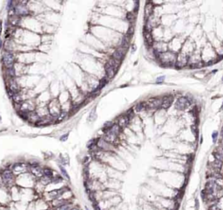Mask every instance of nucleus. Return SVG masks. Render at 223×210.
Here are the masks:
<instances>
[{
  "instance_id": "21",
  "label": "nucleus",
  "mask_w": 223,
  "mask_h": 210,
  "mask_svg": "<svg viewBox=\"0 0 223 210\" xmlns=\"http://www.w3.org/2000/svg\"><path fill=\"white\" fill-rule=\"evenodd\" d=\"M59 169H60V171H61L62 175H63L64 177H65L67 180H70V177H69V175H68V174H67L66 170L65 169V168H64L63 166H59Z\"/></svg>"
},
{
  "instance_id": "5",
  "label": "nucleus",
  "mask_w": 223,
  "mask_h": 210,
  "mask_svg": "<svg viewBox=\"0 0 223 210\" xmlns=\"http://www.w3.org/2000/svg\"><path fill=\"white\" fill-rule=\"evenodd\" d=\"M2 181L6 186H11L14 183V175L11 170L5 169L1 173Z\"/></svg>"
},
{
  "instance_id": "18",
  "label": "nucleus",
  "mask_w": 223,
  "mask_h": 210,
  "mask_svg": "<svg viewBox=\"0 0 223 210\" xmlns=\"http://www.w3.org/2000/svg\"><path fill=\"white\" fill-rule=\"evenodd\" d=\"M43 173H44L43 176H46V177H49V178L53 177V172L51 169H48V168L43 169Z\"/></svg>"
},
{
  "instance_id": "25",
  "label": "nucleus",
  "mask_w": 223,
  "mask_h": 210,
  "mask_svg": "<svg viewBox=\"0 0 223 210\" xmlns=\"http://www.w3.org/2000/svg\"><path fill=\"white\" fill-rule=\"evenodd\" d=\"M165 76H159V77H157V79H156V84H162L164 81H165Z\"/></svg>"
},
{
  "instance_id": "7",
  "label": "nucleus",
  "mask_w": 223,
  "mask_h": 210,
  "mask_svg": "<svg viewBox=\"0 0 223 210\" xmlns=\"http://www.w3.org/2000/svg\"><path fill=\"white\" fill-rule=\"evenodd\" d=\"M2 61H3L4 65L7 69L12 68L13 64H14V56H13V54L10 53V52H5V53H4V55H3Z\"/></svg>"
},
{
  "instance_id": "30",
  "label": "nucleus",
  "mask_w": 223,
  "mask_h": 210,
  "mask_svg": "<svg viewBox=\"0 0 223 210\" xmlns=\"http://www.w3.org/2000/svg\"><path fill=\"white\" fill-rule=\"evenodd\" d=\"M2 46V42H1V40H0V47Z\"/></svg>"
},
{
  "instance_id": "26",
  "label": "nucleus",
  "mask_w": 223,
  "mask_h": 210,
  "mask_svg": "<svg viewBox=\"0 0 223 210\" xmlns=\"http://www.w3.org/2000/svg\"><path fill=\"white\" fill-rule=\"evenodd\" d=\"M65 116H66V113H65V112H63V113L59 114V118H58V121H59V122H60V121L64 120V119L65 118Z\"/></svg>"
},
{
  "instance_id": "12",
  "label": "nucleus",
  "mask_w": 223,
  "mask_h": 210,
  "mask_svg": "<svg viewBox=\"0 0 223 210\" xmlns=\"http://www.w3.org/2000/svg\"><path fill=\"white\" fill-rule=\"evenodd\" d=\"M27 169H28L27 165H26L24 163H16L13 165V168H12L13 172H15V173L24 172L27 170Z\"/></svg>"
},
{
  "instance_id": "27",
  "label": "nucleus",
  "mask_w": 223,
  "mask_h": 210,
  "mask_svg": "<svg viewBox=\"0 0 223 210\" xmlns=\"http://www.w3.org/2000/svg\"><path fill=\"white\" fill-rule=\"evenodd\" d=\"M67 137H68V134L64 135V136H62V137L60 138V140H61V141H65V140L67 139Z\"/></svg>"
},
{
  "instance_id": "20",
  "label": "nucleus",
  "mask_w": 223,
  "mask_h": 210,
  "mask_svg": "<svg viewBox=\"0 0 223 210\" xmlns=\"http://www.w3.org/2000/svg\"><path fill=\"white\" fill-rule=\"evenodd\" d=\"M127 20H128L130 23H133V22L135 20V15H134V13H133V12H129V13H127Z\"/></svg>"
},
{
  "instance_id": "22",
  "label": "nucleus",
  "mask_w": 223,
  "mask_h": 210,
  "mask_svg": "<svg viewBox=\"0 0 223 210\" xmlns=\"http://www.w3.org/2000/svg\"><path fill=\"white\" fill-rule=\"evenodd\" d=\"M207 210H221V209H220V207H219L218 203H216V204H214V205H212V206L207 207Z\"/></svg>"
},
{
  "instance_id": "16",
  "label": "nucleus",
  "mask_w": 223,
  "mask_h": 210,
  "mask_svg": "<svg viewBox=\"0 0 223 210\" xmlns=\"http://www.w3.org/2000/svg\"><path fill=\"white\" fill-rule=\"evenodd\" d=\"M27 120H29L30 122H38L39 120H40V117H39V116L36 113V112H34V111H30L29 113H28V119Z\"/></svg>"
},
{
  "instance_id": "11",
  "label": "nucleus",
  "mask_w": 223,
  "mask_h": 210,
  "mask_svg": "<svg viewBox=\"0 0 223 210\" xmlns=\"http://www.w3.org/2000/svg\"><path fill=\"white\" fill-rule=\"evenodd\" d=\"M30 170H31V172H32V174L34 175V176H36V177H39V178H41L43 175H44V173H43V169L42 168H40L38 165H32V166H31V168H30Z\"/></svg>"
},
{
  "instance_id": "23",
  "label": "nucleus",
  "mask_w": 223,
  "mask_h": 210,
  "mask_svg": "<svg viewBox=\"0 0 223 210\" xmlns=\"http://www.w3.org/2000/svg\"><path fill=\"white\" fill-rule=\"evenodd\" d=\"M92 206L93 210H102L101 207H100V203H98V201L92 202Z\"/></svg>"
},
{
  "instance_id": "19",
  "label": "nucleus",
  "mask_w": 223,
  "mask_h": 210,
  "mask_svg": "<svg viewBox=\"0 0 223 210\" xmlns=\"http://www.w3.org/2000/svg\"><path fill=\"white\" fill-rule=\"evenodd\" d=\"M72 207H72L71 203H68V204H65V205H64V206H61V207H59L55 208V210H71Z\"/></svg>"
},
{
  "instance_id": "9",
  "label": "nucleus",
  "mask_w": 223,
  "mask_h": 210,
  "mask_svg": "<svg viewBox=\"0 0 223 210\" xmlns=\"http://www.w3.org/2000/svg\"><path fill=\"white\" fill-rule=\"evenodd\" d=\"M130 121H131V119L129 118V116H128L127 114H124V115H122V116H120L119 117V119H118L116 124L122 129V128H126V127L129 124Z\"/></svg>"
},
{
  "instance_id": "14",
  "label": "nucleus",
  "mask_w": 223,
  "mask_h": 210,
  "mask_svg": "<svg viewBox=\"0 0 223 210\" xmlns=\"http://www.w3.org/2000/svg\"><path fill=\"white\" fill-rule=\"evenodd\" d=\"M70 203V201H68L67 200H64V199H55L53 200V206L54 208H57V207H59L61 206H64L65 204H68Z\"/></svg>"
},
{
  "instance_id": "24",
  "label": "nucleus",
  "mask_w": 223,
  "mask_h": 210,
  "mask_svg": "<svg viewBox=\"0 0 223 210\" xmlns=\"http://www.w3.org/2000/svg\"><path fill=\"white\" fill-rule=\"evenodd\" d=\"M212 139H213V142L215 143L216 141H217V139H218V132H217L216 130L214 131V132L212 133Z\"/></svg>"
},
{
  "instance_id": "1",
  "label": "nucleus",
  "mask_w": 223,
  "mask_h": 210,
  "mask_svg": "<svg viewBox=\"0 0 223 210\" xmlns=\"http://www.w3.org/2000/svg\"><path fill=\"white\" fill-rule=\"evenodd\" d=\"M176 58H177V54L174 53L173 51H169V50L157 56V59H159L161 64L165 66L175 65Z\"/></svg>"
},
{
  "instance_id": "29",
  "label": "nucleus",
  "mask_w": 223,
  "mask_h": 210,
  "mask_svg": "<svg viewBox=\"0 0 223 210\" xmlns=\"http://www.w3.org/2000/svg\"><path fill=\"white\" fill-rule=\"evenodd\" d=\"M71 210H80V209H79V207H73Z\"/></svg>"
},
{
  "instance_id": "3",
  "label": "nucleus",
  "mask_w": 223,
  "mask_h": 210,
  "mask_svg": "<svg viewBox=\"0 0 223 210\" xmlns=\"http://www.w3.org/2000/svg\"><path fill=\"white\" fill-rule=\"evenodd\" d=\"M145 103H146V110H155L160 108L161 98H158V97L150 98L149 100L146 101Z\"/></svg>"
},
{
  "instance_id": "28",
  "label": "nucleus",
  "mask_w": 223,
  "mask_h": 210,
  "mask_svg": "<svg viewBox=\"0 0 223 210\" xmlns=\"http://www.w3.org/2000/svg\"><path fill=\"white\" fill-rule=\"evenodd\" d=\"M1 31H2V22L0 21V34H1Z\"/></svg>"
},
{
  "instance_id": "2",
  "label": "nucleus",
  "mask_w": 223,
  "mask_h": 210,
  "mask_svg": "<svg viewBox=\"0 0 223 210\" xmlns=\"http://www.w3.org/2000/svg\"><path fill=\"white\" fill-rule=\"evenodd\" d=\"M119 66V63H118L117 61H115L113 58H111L108 62L106 63V66H105V71H106V77L107 79H113V78L115 76L118 69Z\"/></svg>"
},
{
  "instance_id": "6",
  "label": "nucleus",
  "mask_w": 223,
  "mask_h": 210,
  "mask_svg": "<svg viewBox=\"0 0 223 210\" xmlns=\"http://www.w3.org/2000/svg\"><path fill=\"white\" fill-rule=\"evenodd\" d=\"M127 50V49L122 48V47H119V48H117V49L113 53L112 58H113L115 61H117L118 63L120 64V62L124 59V58H125V56H126Z\"/></svg>"
},
{
  "instance_id": "13",
  "label": "nucleus",
  "mask_w": 223,
  "mask_h": 210,
  "mask_svg": "<svg viewBox=\"0 0 223 210\" xmlns=\"http://www.w3.org/2000/svg\"><path fill=\"white\" fill-rule=\"evenodd\" d=\"M66 188H64V189H57V190H53L52 192L49 193V195H50L53 200L55 199H59V197H60L65 191H66Z\"/></svg>"
},
{
  "instance_id": "4",
  "label": "nucleus",
  "mask_w": 223,
  "mask_h": 210,
  "mask_svg": "<svg viewBox=\"0 0 223 210\" xmlns=\"http://www.w3.org/2000/svg\"><path fill=\"white\" fill-rule=\"evenodd\" d=\"M191 103H192V101L188 97L182 96V97H180L179 99H177V101L175 102V107L179 110H185L190 106Z\"/></svg>"
},
{
  "instance_id": "17",
  "label": "nucleus",
  "mask_w": 223,
  "mask_h": 210,
  "mask_svg": "<svg viewBox=\"0 0 223 210\" xmlns=\"http://www.w3.org/2000/svg\"><path fill=\"white\" fill-rule=\"evenodd\" d=\"M133 110H136L137 112H140V111H143L146 110V103L145 102H140L139 103H137L135 105V107L133 109Z\"/></svg>"
},
{
  "instance_id": "15",
  "label": "nucleus",
  "mask_w": 223,
  "mask_h": 210,
  "mask_svg": "<svg viewBox=\"0 0 223 210\" xmlns=\"http://www.w3.org/2000/svg\"><path fill=\"white\" fill-rule=\"evenodd\" d=\"M154 13V8H153V5L152 4H147L145 7V17L146 19L148 18L149 17L153 16Z\"/></svg>"
},
{
  "instance_id": "8",
  "label": "nucleus",
  "mask_w": 223,
  "mask_h": 210,
  "mask_svg": "<svg viewBox=\"0 0 223 210\" xmlns=\"http://www.w3.org/2000/svg\"><path fill=\"white\" fill-rule=\"evenodd\" d=\"M173 101V96L171 95L168 96H165L163 98H161V104H160V108L161 110H167L172 103Z\"/></svg>"
},
{
  "instance_id": "10",
  "label": "nucleus",
  "mask_w": 223,
  "mask_h": 210,
  "mask_svg": "<svg viewBox=\"0 0 223 210\" xmlns=\"http://www.w3.org/2000/svg\"><path fill=\"white\" fill-rule=\"evenodd\" d=\"M14 11H15V14L18 15V16H21V17H24V16H27L29 14V11L28 9L26 7V5H17L15 7H14Z\"/></svg>"
}]
</instances>
